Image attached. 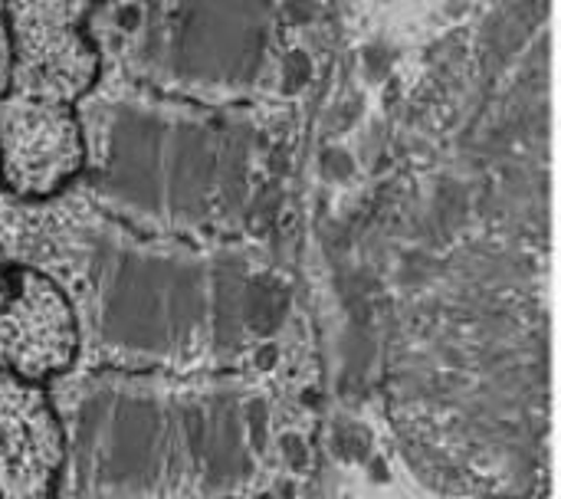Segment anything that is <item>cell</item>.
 Wrapping results in <instances>:
<instances>
[{
	"mask_svg": "<svg viewBox=\"0 0 561 499\" xmlns=\"http://www.w3.org/2000/svg\"><path fill=\"white\" fill-rule=\"evenodd\" d=\"M62 464V431L46 401L0 368V494H43Z\"/></svg>",
	"mask_w": 561,
	"mask_h": 499,
	"instance_id": "obj_2",
	"label": "cell"
},
{
	"mask_svg": "<svg viewBox=\"0 0 561 499\" xmlns=\"http://www.w3.org/2000/svg\"><path fill=\"white\" fill-rule=\"evenodd\" d=\"M76 352V326L66 299L33 280L16 293V299L0 313V368L43 378L69 365Z\"/></svg>",
	"mask_w": 561,
	"mask_h": 499,
	"instance_id": "obj_3",
	"label": "cell"
},
{
	"mask_svg": "<svg viewBox=\"0 0 561 499\" xmlns=\"http://www.w3.org/2000/svg\"><path fill=\"white\" fill-rule=\"evenodd\" d=\"M95 0H16L23 63L30 76L43 79L36 109L7 125V138L26 135L7 151L23 184L43 188L79 168V138L69 122L66 99L79 95L95 72V56L79 26Z\"/></svg>",
	"mask_w": 561,
	"mask_h": 499,
	"instance_id": "obj_1",
	"label": "cell"
}]
</instances>
